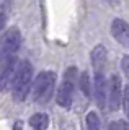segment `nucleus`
Returning a JSON list of instances; mask_svg holds the SVG:
<instances>
[{
    "label": "nucleus",
    "mask_w": 129,
    "mask_h": 130,
    "mask_svg": "<svg viewBox=\"0 0 129 130\" xmlns=\"http://www.w3.org/2000/svg\"><path fill=\"white\" fill-rule=\"evenodd\" d=\"M33 83V67L28 60H21L15 68L13 78H11V88H13V99L23 101L28 96V91Z\"/></svg>",
    "instance_id": "obj_1"
},
{
    "label": "nucleus",
    "mask_w": 129,
    "mask_h": 130,
    "mask_svg": "<svg viewBox=\"0 0 129 130\" xmlns=\"http://www.w3.org/2000/svg\"><path fill=\"white\" fill-rule=\"evenodd\" d=\"M56 81H57V76L52 70H44L36 76L33 81V89H31V94H33V99L36 103L44 104L51 99Z\"/></svg>",
    "instance_id": "obj_2"
},
{
    "label": "nucleus",
    "mask_w": 129,
    "mask_h": 130,
    "mask_svg": "<svg viewBox=\"0 0 129 130\" xmlns=\"http://www.w3.org/2000/svg\"><path fill=\"white\" fill-rule=\"evenodd\" d=\"M72 68L69 70V73L66 72V80L60 83V86L57 88V93H56V103H57L60 107L69 109L72 106V101H74V78L70 76Z\"/></svg>",
    "instance_id": "obj_3"
},
{
    "label": "nucleus",
    "mask_w": 129,
    "mask_h": 130,
    "mask_svg": "<svg viewBox=\"0 0 129 130\" xmlns=\"http://www.w3.org/2000/svg\"><path fill=\"white\" fill-rule=\"evenodd\" d=\"M20 46H21V32H20V29L17 26H13L3 34V39H2L3 59L15 57V52L20 49Z\"/></svg>",
    "instance_id": "obj_4"
},
{
    "label": "nucleus",
    "mask_w": 129,
    "mask_h": 130,
    "mask_svg": "<svg viewBox=\"0 0 129 130\" xmlns=\"http://www.w3.org/2000/svg\"><path fill=\"white\" fill-rule=\"evenodd\" d=\"M121 99H123V85H121V78L118 75H111L110 81H108V93H106V101L110 104L111 111H118L121 106Z\"/></svg>",
    "instance_id": "obj_5"
},
{
    "label": "nucleus",
    "mask_w": 129,
    "mask_h": 130,
    "mask_svg": "<svg viewBox=\"0 0 129 130\" xmlns=\"http://www.w3.org/2000/svg\"><path fill=\"white\" fill-rule=\"evenodd\" d=\"M92 89H93V96L96 101V106L100 109L106 107V93H108V81L105 78L103 73H95L93 83H92Z\"/></svg>",
    "instance_id": "obj_6"
},
{
    "label": "nucleus",
    "mask_w": 129,
    "mask_h": 130,
    "mask_svg": "<svg viewBox=\"0 0 129 130\" xmlns=\"http://www.w3.org/2000/svg\"><path fill=\"white\" fill-rule=\"evenodd\" d=\"M111 34L118 42L129 46V23L121 18H116L111 23Z\"/></svg>",
    "instance_id": "obj_7"
},
{
    "label": "nucleus",
    "mask_w": 129,
    "mask_h": 130,
    "mask_svg": "<svg viewBox=\"0 0 129 130\" xmlns=\"http://www.w3.org/2000/svg\"><path fill=\"white\" fill-rule=\"evenodd\" d=\"M108 59V51L105 46H96L92 51V65H93L95 73H103V68L106 65Z\"/></svg>",
    "instance_id": "obj_8"
},
{
    "label": "nucleus",
    "mask_w": 129,
    "mask_h": 130,
    "mask_svg": "<svg viewBox=\"0 0 129 130\" xmlns=\"http://www.w3.org/2000/svg\"><path fill=\"white\" fill-rule=\"evenodd\" d=\"M30 125L33 130H46L49 125V117L44 112H36L30 117Z\"/></svg>",
    "instance_id": "obj_9"
},
{
    "label": "nucleus",
    "mask_w": 129,
    "mask_h": 130,
    "mask_svg": "<svg viewBox=\"0 0 129 130\" xmlns=\"http://www.w3.org/2000/svg\"><path fill=\"white\" fill-rule=\"evenodd\" d=\"M79 86H80V91H82L87 98L92 96V80H90L88 72H82V73H80V76H79Z\"/></svg>",
    "instance_id": "obj_10"
},
{
    "label": "nucleus",
    "mask_w": 129,
    "mask_h": 130,
    "mask_svg": "<svg viewBox=\"0 0 129 130\" xmlns=\"http://www.w3.org/2000/svg\"><path fill=\"white\" fill-rule=\"evenodd\" d=\"M87 130H100V127H101V122H100V116L96 112H88L87 114Z\"/></svg>",
    "instance_id": "obj_11"
},
{
    "label": "nucleus",
    "mask_w": 129,
    "mask_h": 130,
    "mask_svg": "<svg viewBox=\"0 0 129 130\" xmlns=\"http://www.w3.org/2000/svg\"><path fill=\"white\" fill-rule=\"evenodd\" d=\"M121 104H123V109H124V114L129 119V85L123 89V99H121Z\"/></svg>",
    "instance_id": "obj_12"
},
{
    "label": "nucleus",
    "mask_w": 129,
    "mask_h": 130,
    "mask_svg": "<svg viewBox=\"0 0 129 130\" xmlns=\"http://www.w3.org/2000/svg\"><path fill=\"white\" fill-rule=\"evenodd\" d=\"M114 130H129V125H127L124 120L114 122Z\"/></svg>",
    "instance_id": "obj_13"
},
{
    "label": "nucleus",
    "mask_w": 129,
    "mask_h": 130,
    "mask_svg": "<svg viewBox=\"0 0 129 130\" xmlns=\"http://www.w3.org/2000/svg\"><path fill=\"white\" fill-rule=\"evenodd\" d=\"M121 67H123V72L129 76V55L123 57V65H121Z\"/></svg>",
    "instance_id": "obj_14"
},
{
    "label": "nucleus",
    "mask_w": 129,
    "mask_h": 130,
    "mask_svg": "<svg viewBox=\"0 0 129 130\" xmlns=\"http://www.w3.org/2000/svg\"><path fill=\"white\" fill-rule=\"evenodd\" d=\"M5 21H7V15H5L3 10H0V29L5 26Z\"/></svg>",
    "instance_id": "obj_15"
},
{
    "label": "nucleus",
    "mask_w": 129,
    "mask_h": 130,
    "mask_svg": "<svg viewBox=\"0 0 129 130\" xmlns=\"http://www.w3.org/2000/svg\"><path fill=\"white\" fill-rule=\"evenodd\" d=\"M13 130H23V122L21 120H17L13 125Z\"/></svg>",
    "instance_id": "obj_16"
},
{
    "label": "nucleus",
    "mask_w": 129,
    "mask_h": 130,
    "mask_svg": "<svg viewBox=\"0 0 129 130\" xmlns=\"http://www.w3.org/2000/svg\"><path fill=\"white\" fill-rule=\"evenodd\" d=\"M110 130H114V122H113V124L110 125Z\"/></svg>",
    "instance_id": "obj_17"
}]
</instances>
